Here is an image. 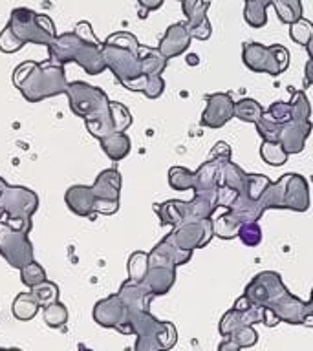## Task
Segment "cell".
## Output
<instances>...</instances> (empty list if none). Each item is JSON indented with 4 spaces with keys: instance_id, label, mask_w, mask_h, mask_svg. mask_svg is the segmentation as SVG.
I'll list each match as a JSON object with an SVG mask.
<instances>
[{
    "instance_id": "obj_9",
    "label": "cell",
    "mask_w": 313,
    "mask_h": 351,
    "mask_svg": "<svg viewBox=\"0 0 313 351\" xmlns=\"http://www.w3.org/2000/svg\"><path fill=\"white\" fill-rule=\"evenodd\" d=\"M37 208L38 196L27 186L5 185L0 194V219L10 223H32Z\"/></svg>"
},
{
    "instance_id": "obj_34",
    "label": "cell",
    "mask_w": 313,
    "mask_h": 351,
    "mask_svg": "<svg viewBox=\"0 0 313 351\" xmlns=\"http://www.w3.org/2000/svg\"><path fill=\"white\" fill-rule=\"evenodd\" d=\"M273 4V0H246L244 8V21L251 27H264L268 24V5Z\"/></svg>"
},
{
    "instance_id": "obj_50",
    "label": "cell",
    "mask_w": 313,
    "mask_h": 351,
    "mask_svg": "<svg viewBox=\"0 0 313 351\" xmlns=\"http://www.w3.org/2000/svg\"><path fill=\"white\" fill-rule=\"evenodd\" d=\"M266 114L275 121V123H279V125H286V123H290L293 117H291V104L284 103V101H275L269 110H266Z\"/></svg>"
},
{
    "instance_id": "obj_37",
    "label": "cell",
    "mask_w": 313,
    "mask_h": 351,
    "mask_svg": "<svg viewBox=\"0 0 313 351\" xmlns=\"http://www.w3.org/2000/svg\"><path fill=\"white\" fill-rule=\"evenodd\" d=\"M291 121L297 123H312V104L310 99L306 97V93L302 90H291Z\"/></svg>"
},
{
    "instance_id": "obj_14",
    "label": "cell",
    "mask_w": 313,
    "mask_h": 351,
    "mask_svg": "<svg viewBox=\"0 0 313 351\" xmlns=\"http://www.w3.org/2000/svg\"><path fill=\"white\" fill-rule=\"evenodd\" d=\"M284 289H288V287L284 285L282 276L279 273H275V271H262V273H258L246 285L244 295L251 302L258 304V306L266 307L269 302L275 300Z\"/></svg>"
},
{
    "instance_id": "obj_56",
    "label": "cell",
    "mask_w": 313,
    "mask_h": 351,
    "mask_svg": "<svg viewBox=\"0 0 313 351\" xmlns=\"http://www.w3.org/2000/svg\"><path fill=\"white\" fill-rule=\"evenodd\" d=\"M240 350H242L240 346L235 344L231 339H224L218 346V351H240Z\"/></svg>"
},
{
    "instance_id": "obj_32",
    "label": "cell",
    "mask_w": 313,
    "mask_h": 351,
    "mask_svg": "<svg viewBox=\"0 0 313 351\" xmlns=\"http://www.w3.org/2000/svg\"><path fill=\"white\" fill-rule=\"evenodd\" d=\"M38 302L37 298L30 293H19L15 296V300L11 304V311H13V317L21 322H27V320H33L37 317L38 313Z\"/></svg>"
},
{
    "instance_id": "obj_28",
    "label": "cell",
    "mask_w": 313,
    "mask_h": 351,
    "mask_svg": "<svg viewBox=\"0 0 313 351\" xmlns=\"http://www.w3.org/2000/svg\"><path fill=\"white\" fill-rule=\"evenodd\" d=\"M103 152L108 156L112 161H123V159L130 154L132 143L130 137L126 136L125 132H117L112 136H106L103 139H99Z\"/></svg>"
},
{
    "instance_id": "obj_20",
    "label": "cell",
    "mask_w": 313,
    "mask_h": 351,
    "mask_svg": "<svg viewBox=\"0 0 313 351\" xmlns=\"http://www.w3.org/2000/svg\"><path fill=\"white\" fill-rule=\"evenodd\" d=\"M313 125L312 123H297V121H290L280 128L279 143L286 150L288 156L293 154H301L306 147L308 137L312 136Z\"/></svg>"
},
{
    "instance_id": "obj_51",
    "label": "cell",
    "mask_w": 313,
    "mask_h": 351,
    "mask_svg": "<svg viewBox=\"0 0 313 351\" xmlns=\"http://www.w3.org/2000/svg\"><path fill=\"white\" fill-rule=\"evenodd\" d=\"M165 92V81L161 75H152L147 77V84H145V97L147 99H158L161 97Z\"/></svg>"
},
{
    "instance_id": "obj_27",
    "label": "cell",
    "mask_w": 313,
    "mask_h": 351,
    "mask_svg": "<svg viewBox=\"0 0 313 351\" xmlns=\"http://www.w3.org/2000/svg\"><path fill=\"white\" fill-rule=\"evenodd\" d=\"M227 210L236 214L242 219V223L258 221L264 216V213H266L262 205H260V202L258 199H251L247 194H238L235 202H233V205Z\"/></svg>"
},
{
    "instance_id": "obj_30",
    "label": "cell",
    "mask_w": 313,
    "mask_h": 351,
    "mask_svg": "<svg viewBox=\"0 0 313 351\" xmlns=\"http://www.w3.org/2000/svg\"><path fill=\"white\" fill-rule=\"evenodd\" d=\"M139 59H141L143 75L152 77L161 75L167 68L169 59H165L163 55L159 53L158 48H148V46H139Z\"/></svg>"
},
{
    "instance_id": "obj_11",
    "label": "cell",
    "mask_w": 313,
    "mask_h": 351,
    "mask_svg": "<svg viewBox=\"0 0 313 351\" xmlns=\"http://www.w3.org/2000/svg\"><path fill=\"white\" fill-rule=\"evenodd\" d=\"M93 320L101 328L115 329L123 335H132L130 328V311L125 306V302L121 300L119 295H110L103 300H99L93 306Z\"/></svg>"
},
{
    "instance_id": "obj_4",
    "label": "cell",
    "mask_w": 313,
    "mask_h": 351,
    "mask_svg": "<svg viewBox=\"0 0 313 351\" xmlns=\"http://www.w3.org/2000/svg\"><path fill=\"white\" fill-rule=\"evenodd\" d=\"M13 84L19 88L27 103H40L44 99L66 93L68 81L65 66L54 64L49 60L43 64L35 60H26L13 71Z\"/></svg>"
},
{
    "instance_id": "obj_22",
    "label": "cell",
    "mask_w": 313,
    "mask_h": 351,
    "mask_svg": "<svg viewBox=\"0 0 313 351\" xmlns=\"http://www.w3.org/2000/svg\"><path fill=\"white\" fill-rule=\"evenodd\" d=\"M310 185L304 176L290 172L286 185V208L295 213H306L310 208Z\"/></svg>"
},
{
    "instance_id": "obj_55",
    "label": "cell",
    "mask_w": 313,
    "mask_h": 351,
    "mask_svg": "<svg viewBox=\"0 0 313 351\" xmlns=\"http://www.w3.org/2000/svg\"><path fill=\"white\" fill-rule=\"evenodd\" d=\"M262 324H264V326H268V328H275V326H279V324H280L279 315H277L273 309H269V307H264Z\"/></svg>"
},
{
    "instance_id": "obj_39",
    "label": "cell",
    "mask_w": 313,
    "mask_h": 351,
    "mask_svg": "<svg viewBox=\"0 0 313 351\" xmlns=\"http://www.w3.org/2000/svg\"><path fill=\"white\" fill-rule=\"evenodd\" d=\"M260 158L264 163L271 165V167H282L288 163V154L282 148L279 141H262L260 145Z\"/></svg>"
},
{
    "instance_id": "obj_33",
    "label": "cell",
    "mask_w": 313,
    "mask_h": 351,
    "mask_svg": "<svg viewBox=\"0 0 313 351\" xmlns=\"http://www.w3.org/2000/svg\"><path fill=\"white\" fill-rule=\"evenodd\" d=\"M222 180L220 183L225 186H231L233 191H236L238 194H247V172L238 167L233 161H227V163L222 165Z\"/></svg>"
},
{
    "instance_id": "obj_8",
    "label": "cell",
    "mask_w": 313,
    "mask_h": 351,
    "mask_svg": "<svg viewBox=\"0 0 313 351\" xmlns=\"http://www.w3.org/2000/svg\"><path fill=\"white\" fill-rule=\"evenodd\" d=\"M66 95H68L70 110L82 121L93 119V117L104 114L112 103L101 88L92 86L84 81L68 82Z\"/></svg>"
},
{
    "instance_id": "obj_43",
    "label": "cell",
    "mask_w": 313,
    "mask_h": 351,
    "mask_svg": "<svg viewBox=\"0 0 313 351\" xmlns=\"http://www.w3.org/2000/svg\"><path fill=\"white\" fill-rule=\"evenodd\" d=\"M32 295L37 298L38 306L46 307L49 306V304H54V302L59 300V287H57V284H54V282L46 280L43 284H38L37 287H33Z\"/></svg>"
},
{
    "instance_id": "obj_41",
    "label": "cell",
    "mask_w": 313,
    "mask_h": 351,
    "mask_svg": "<svg viewBox=\"0 0 313 351\" xmlns=\"http://www.w3.org/2000/svg\"><path fill=\"white\" fill-rule=\"evenodd\" d=\"M126 269H128V280L136 282V284H141L148 271V252H132L130 258H128V263H126Z\"/></svg>"
},
{
    "instance_id": "obj_16",
    "label": "cell",
    "mask_w": 313,
    "mask_h": 351,
    "mask_svg": "<svg viewBox=\"0 0 313 351\" xmlns=\"http://www.w3.org/2000/svg\"><path fill=\"white\" fill-rule=\"evenodd\" d=\"M266 307L273 309L279 315L280 322L291 324V326H304L306 322V302L290 293V289L282 291Z\"/></svg>"
},
{
    "instance_id": "obj_26",
    "label": "cell",
    "mask_w": 313,
    "mask_h": 351,
    "mask_svg": "<svg viewBox=\"0 0 313 351\" xmlns=\"http://www.w3.org/2000/svg\"><path fill=\"white\" fill-rule=\"evenodd\" d=\"M154 210L158 214L161 225H170L172 229L178 225L191 221L189 218V203L181 199H169V202L156 203Z\"/></svg>"
},
{
    "instance_id": "obj_46",
    "label": "cell",
    "mask_w": 313,
    "mask_h": 351,
    "mask_svg": "<svg viewBox=\"0 0 313 351\" xmlns=\"http://www.w3.org/2000/svg\"><path fill=\"white\" fill-rule=\"evenodd\" d=\"M290 37L293 43L306 46L313 38V24L310 21H306V19L293 22L290 26Z\"/></svg>"
},
{
    "instance_id": "obj_40",
    "label": "cell",
    "mask_w": 313,
    "mask_h": 351,
    "mask_svg": "<svg viewBox=\"0 0 313 351\" xmlns=\"http://www.w3.org/2000/svg\"><path fill=\"white\" fill-rule=\"evenodd\" d=\"M43 317L48 328L60 329L65 328L66 322H68V309H66L62 302L57 300L54 304H49V306L43 307Z\"/></svg>"
},
{
    "instance_id": "obj_23",
    "label": "cell",
    "mask_w": 313,
    "mask_h": 351,
    "mask_svg": "<svg viewBox=\"0 0 313 351\" xmlns=\"http://www.w3.org/2000/svg\"><path fill=\"white\" fill-rule=\"evenodd\" d=\"M222 165L216 159L209 158L205 163L200 165V169L194 172V194H218L220 180H222Z\"/></svg>"
},
{
    "instance_id": "obj_7",
    "label": "cell",
    "mask_w": 313,
    "mask_h": 351,
    "mask_svg": "<svg viewBox=\"0 0 313 351\" xmlns=\"http://www.w3.org/2000/svg\"><path fill=\"white\" fill-rule=\"evenodd\" d=\"M242 60L251 71L277 77L288 70L290 51L280 44L264 46L260 43H247L242 48Z\"/></svg>"
},
{
    "instance_id": "obj_57",
    "label": "cell",
    "mask_w": 313,
    "mask_h": 351,
    "mask_svg": "<svg viewBox=\"0 0 313 351\" xmlns=\"http://www.w3.org/2000/svg\"><path fill=\"white\" fill-rule=\"evenodd\" d=\"M304 79H306L308 86L313 84V59H310L306 62V68H304Z\"/></svg>"
},
{
    "instance_id": "obj_12",
    "label": "cell",
    "mask_w": 313,
    "mask_h": 351,
    "mask_svg": "<svg viewBox=\"0 0 313 351\" xmlns=\"http://www.w3.org/2000/svg\"><path fill=\"white\" fill-rule=\"evenodd\" d=\"M169 234L180 249L194 252V249H202V247L209 245L214 238L213 218L185 221V223L174 227Z\"/></svg>"
},
{
    "instance_id": "obj_62",
    "label": "cell",
    "mask_w": 313,
    "mask_h": 351,
    "mask_svg": "<svg viewBox=\"0 0 313 351\" xmlns=\"http://www.w3.org/2000/svg\"><path fill=\"white\" fill-rule=\"evenodd\" d=\"M310 298H313V287H312V296H310Z\"/></svg>"
},
{
    "instance_id": "obj_45",
    "label": "cell",
    "mask_w": 313,
    "mask_h": 351,
    "mask_svg": "<svg viewBox=\"0 0 313 351\" xmlns=\"http://www.w3.org/2000/svg\"><path fill=\"white\" fill-rule=\"evenodd\" d=\"M21 280H22V284L27 285L30 289H33V287H37L38 284L46 282V271H44L40 263L32 262L30 265L21 269Z\"/></svg>"
},
{
    "instance_id": "obj_38",
    "label": "cell",
    "mask_w": 313,
    "mask_h": 351,
    "mask_svg": "<svg viewBox=\"0 0 313 351\" xmlns=\"http://www.w3.org/2000/svg\"><path fill=\"white\" fill-rule=\"evenodd\" d=\"M279 15L280 22L284 24H293V22L301 21L302 19V5L301 0H273L271 4Z\"/></svg>"
},
{
    "instance_id": "obj_6",
    "label": "cell",
    "mask_w": 313,
    "mask_h": 351,
    "mask_svg": "<svg viewBox=\"0 0 313 351\" xmlns=\"http://www.w3.org/2000/svg\"><path fill=\"white\" fill-rule=\"evenodd\" d=\"M30 230L32 223H10L0 219V254L11 267L19 271L35 262Z\"/></svg>"
},
{
    "instance_id": "obj_18",
    "label": "cell",
    "mask_w": 313,
    "mask_h": 351,
    "mask_svg": "<svg viewBox=\"0 0 313 351\" xmlns=\"http://www.w3.org/2000/svg\"><path fill=\"white\" fill-rule=\"evenodd\" d=\"M262 317L264 306H258L255 302H253L251 306H247L246 309L231 307L229 311L220 318V335L225 339V337H229L233 331H236V329L242 328V326H255V324H260L262 322Z\"/></svg>"
},
{
    "instance_id": "obj_24",
    "label": "cell",
    "mask_w": 313,
    "mask_h": 351,
    "mask_svg": "<svg viewBox=\"0 0 313 351\" xmlns=\"http://www.w3.org/2000/svg\"><path fill=\"white\" fill-rule=\"evenodd\" d=\"M117 295L123 302H125V306L128 307V311H150V304L156 296L150 293V291L145 287L143 284H136V282H132V280H126L123 282L117 291Z\"/></svg>"
},
{
    "instance_id": "obj_15",
    "label": "cell",
    "mask_w": 313,
    "mask_h": 351,
    "mask_svg": "<svg viewBox=\"0 0 313 351\" xmlns=\"http://www.w3.org/2000/svg\"><path fill=\"white\" fill-rule=\"evenodd\" d=\"M231 119H235V101L229 93L216 92L209 95L202 119H200L202 126L216 130L227 125Z\"/></svg>"
},
{
    "instance_id": "obj_19",
    "label": "cell",
    "mask_w": 313,
    "mask_h": 351,
    "mask_svg": "<svg viewBox=\"0 0 313 351\" xmlns=\"http://www.w3.org/2000/svg\"><path fill=\"white\" fill-rule=\"evenodd\" d=\"M191 40L192 37L189 27H187V22H176V24L167 27V32L159 40V53L163 55L165 59H174L178 55L185 53L191 46Z\"/></svg>"
},
{
    "instance_id": "obj_54",
    "label": "cell",
    "mask_w": 313,
    "mask_h": 351,
    "mask_svg": "<svg viewBox=\"0 0 313 351\" xmlns=\"http://www.w3.org/2000/svg\"><path fill=\"white\" fill-rule=\"evenodd\" d=\"M137 4H139V10H141V19L150 13V11H156L159 10L161 5H163V0H137Z\"/></svg>"
},
{
    "instance_id": "obj_49",
    "label": "cell",
    "mask_w": 313,
    "mask_h": 351,
    "mask_svg": "<svg viewBox=\"0 0 313 351\" xmlns=\"http://www.w3.org/2000/svg\"><path fill=\"white\" fill-rule=\"evenodd\" d=\"M271 183L268 176L264 174H249L247 176V196L251 199H260V196L264 194V191L268 189V185Z\"/></svg>"
},
{
    "instance_id": "obj_13",
    "label": "cell",
    "mask_w": 313,
    "mask_h": 351,
    "mask_svg": "<svg viewBox=\"0 0 313 351\" xmlns=\"http://www.w3.org/2000/svg\"><path fill=\"white\" fill-rule=\"evenodd\" d=\"M86 130L97 139H103L106 136L117 134V132H126V128L132 125V114L128 112L125 104L110 103V108L104 114L93 117V119L84 121Z\"/></svg>"
},
{
    "instance_id": "obj_60",
    "label": "cell",
    "mask_w": 313,
    "mask_h": 351,
    "mask_svg": "<svg viewBox=\"0 0 313 351\" xmlns=\"http://www.w3.org/2000/svg\"><path fill=\"white\" fill-rule=\"evenodd\" d=\"M189 62H191V64H194V62H196V64H198V57H196V55H191V57H189Z\"/></svg>"
},
{
    "instance_id": "obj_36",
    "label": "cell",
    "mask_w": 313,
    "mask_h": 351,
    "mask_svg": "<svg viewBox=\"0 0 313 351\" xmlns=\"http://www.w3.org/2000/svg\"><path fill=\"white\" fill-rule=\"evenodd\" d=\"M266 114V110L258 101L251 97L240 99V101H235V117L236 119L244 121V123H253L257 125L258 121L262 119V115Z\"/></svg>"
},
{
    "instance_id": "obj_52",
    "label": "cell",
    "mask_w": 313,
    "mask_h": 351,
    "mask_svg": "<svg viewBox=\"0 0 313 351\" xmlns=\"http://www.w3.org/2000/svg\"><path fill=\"white\" fill-rule=\"evenodd\" d=\"M209 158L216 159L220 163H227V161H231V147L225 141H218L209 154Z\"/></svg>"
},
{
    "instance_id": "obj_10",
    "label": "cell",
    "mask_w": 313,
    "mask_h": 351,
    "mask_svg": "<svg viewBox=\"0 0 313 351\" xmlns=\"http://www.w3.org/2000/svg\"><path fill=\"white\" fill-rule=\"evenodd\" d=\"M92 192L95 196L93 213L95 214H115L119 210L121 194V174L117 169H106L99 172L92 185Z\"/></svg>"
},
{
    "instance_id": "obj_53",
    "label": "cell",
    "mask_w": 313,
    "mask_h": 351,
    "mask_svg": "<svg viewBox=\"0 0 313 351\" xmlns=\"http://www.w3.org/2000/svg\"><path fill=\"white\" fill-rule=\"evenodd\" d=\"M238 196V192L233 191L231 186H225V185H220L218 189V207H224L225 210L233 205V202L236 199Z\"/></svg>"
},
{
    "instance_id": "obj_25",
    "label": "cell",
    "mask_w": 313,
    "mask_h": 351,
    "mask_svg": "<svg viewBox=\"0 0 313 351\" xmlns=\"http://www.w3.org/2000/svg\"><path fill=\"white\" fill-rule=\"evenodd\" d=\"M66 207L71 213L81 216V218H93V205H95V196H93L92 186L86 185H73L70 186L65 194Z\"/></svg>"
},
{
    "instance_id": "obj_48",
    "label": "cell",
    "mask_w": 313,
    "mask_h": 351,
    "mask_svg": "<svg viewBox=\"0 0 313 351\" xmlns=\"http://www.w3.org/2000/svg\"><path fill=\"white\" fill-rule=\"evenodd\" d=\"M255 126H257L258 136L262 137V141H279V134L282 125L275 123L268 114H264L262 119L258 121Z\"/></svg>"
},
{
    "instance_id": "obj_59",
    "label": "cell",
    "mask_w": 313,
    "mask_h": 351,
    "mask_svg": "<svg viewBox=\"0 0 313 351\" xmlns=\"http://www.w3.org/2000/svg\"><path fill=\"white\" fill-rule=\"evenodd\" d=\"M77 351H93V350L86 348V346H84V344H79V346H77Z\"/></svg>"
},
{
    "instance_id": "obj_29",
    "label": "cell",
    "mask_w": 313,
    "mask_h": 351,
    "mask_svg": "<svg viewBox=\"0 0 313 351\" xmlns=\"http://www.w3.org/2000/svg\"><path fill=\"white\" fill-rule=\"evenodd\" d=\"M288 178H290V174H284L277 181L269 183L268 189L264 191V194L258 199L260 205L264 207V210H269V208H286V185H288Z\"/></svg>"
},
{
    "instance_id": "obj_61",
    "label": "cell",
    "mask_w": 313,
    "mask_h": 351,
    "mask_svg": "<svg viewBox=\"0 0 313 351\" xmlns=\"http://www.w3.org/2000/svg\"><path fill=\"white\" fill-rule=\"evenodd\" d=\"M0 351H22V350H19V348H8V350H5V348H0Z\"/></svg>"
},
{
    "instance_id": "obj_42",
    "label": "cell",
    "mask_w": 313,
    "mask_h": 351,
    "mask_svg": "<svg viewBox=\"0 0 313 351\" xmlns=\"http://www.w3.org/2000/svg\"><path fill=\"white\" fill-rule=\"evenodd\" d=\"M169 185L174 191H192L194 172L185 169V167H172L169 170Z\"/></svg>"
},
{
    "instance_id": "obj_3",
    "label": "cell",
    "mask_w": 313,
    "mask_h": 351,
    "mask_svg": "<svg viewBox=\"0 0 313 351\" xmlns=\"http://www.w3.org/2000/svg\"><path fill=\"white\" fill-rule=\"evenodd\" d=\"M55 37V24L48 15H40L27 8H16L11 11L10 21L0 32V51L15 53L27 43L49 46Z\"/></svg>"
},
{
    "instance_id": "obj_44",
    "label": "cell",
    "mask_w": 313,
    "mask_h": 351,
    "mask_svg": "<svg viewBox=\"0 0 313 351\" xmlns=\"http://www.w3.org/2000/svg\"><path fill=\"white\" fill-rule=\"evenodd\" d=\"M238 238L244 245L247 247H258L260 241H262V229L258 221H247V223H242L240 229H238Z\"/></svg>"
},
{
    "instance_id": "obj_31",
    "label": "cell",
    "mask_w": 313,
    "mask_h": 351,
    "mask_svg": "<svg viewBox=\"0 0 313 351\" xmlns=\"http://www.w3.org/2000/svg\"><path fill=\"white\" fill-rule=\"evenodd\" d=\"M242 219L233 214L231 210H225L224 214H220L213 219L214 236L220 240H233L238 238V229H240Z\"/></svg>"
},
{
    "instance_id": "obj_58",
    "label": "cell",
    "mask_w": 313,
    "mask_h": 351,
    "mask_svg": "<svg viewBox=\"0 0 313 351\" xmlns=\"http://www.w3.org/2000/svg\"><path fill=\"white\" fill-rule=\"evenodd\" d=\"M306 49H308V55H310V59H313V38L306 44Z\"/></svg>"
},
{
    "instance_id": "obj_47",
    "label": "cell",
    "mask_w": 313,
    "mask_h": 351,
    "mask_svg": "<svg viewBox=\"0 0 313 351\" xmlns=\"http://www.w3.org/2000/svg\"><path fill=\"white\" fill-rule=\"evenodd\" d=\"M225 339H231L235 344H238L242 350H246V348H253V346L258 342V333L255 326H242L236 331L229 335V337H225Z\"/></svg>"
},
{
    "instance_id": "obj_21",
    "label": "cell",
    "mask_w": 313,
    "mask_h": 351,
    "mask_svg": "<svg viewBox=\"0 0 313 351\" xmlns=\"http://www.w3.org/2000/svg\"><path fill=\"white\" fill-rule=\"evenodd\" d=\"M176 269L172 265H163V263L148 262V271L145 274L141 284L147 287L154 296L167 295L176 282Z\"/></svg>"
},
{
    "instance_id": "obj_35",
    "label": "cell",
    "mask_w": 313,
    "mask_h": 351,
    "mask_svg": "<svg viewBox=\"0 0 313 351\" xmlns=\"http://www.w3.org/2000/svg\"><path fill=\"white\" fill-rule=\"evenodd\" d=\"M154 251H158L159 254H163L165 258H169L170 262L174 263L176 267L185 265V263L191 262V258H192V252L180 249V247L174 243V240L170 238V234H167L163 240L159 241V243H156Z\"/></svg>"
},
{
    "instance_id": "obj_1",
    "label": "cell",
    "mask_w": 313,
    "mask_h": 351,
    "mask_svg": "<svg viewBox=\"0 0 313 351\" xmlns=\"http://www.w3.org/2000/svg\"><path fill=\"white\" fill-rule=\"evenodd\" d=\"M49 62L65 66L76 62L88 75H99L106 70L103 57V44L93 35L92 24L86 21L77 22L68 33H60L48 46Z\"/></svg>"
},
{
    "instance_id": "obj_2",
    "label": "cell",
    "mask_w": 313,
    "mask_h": 351,
    "mask_svg": "<svg viewBox=\"0 0 313 351\" xmlns=\"http://www.w3.org/2000/svg\"><path fill=\"white\" fill-rule=\"evenodd\" d=\"M139 46L141 44L132 33H114L103 43V57L106 68L126 90L143 93L147 77L143 75Z\"/></svg>"
},
{
    "instance_id": "obj_5",
    "label": "cell",
    "mask_w": 313,
    "mask_h": 351,
    "mask_svg": "<svg viewBox=\"0 0 313 351\" xmlns=\"http://www.w3.org/2000/svg\"><path fill=\"white\" fill-rule=\"evenodd\" d=\"M130 328L137 337L134 351H169L178 342L174 324L158 320L150 311H132Z\"/></svg>"
},
{
    "instance_id": "obj_17",
    "label": "cell",
    "mask_w": 313,
    "mask_h": 351,
    "mask_svg": "<svg viewBox=\"0 0 313 351\" xmlns=\"http://www.w3.org/2000/svg\"><path fill=\"white\" fill-rule=\"evenodd\" d=\"M209 5V0H181V8L187 16V27L192 38L207 40L211 37L213 27L207 16Z\"/></svg>"
}]
</instances>
